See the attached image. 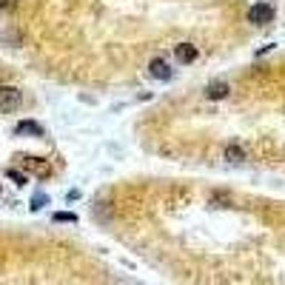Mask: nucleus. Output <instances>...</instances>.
<instances>
[{
  "instance_id": "obj_3",
  "label": "nucleus",
  "mask_w": 285,
  "mask_h": 285,
  "mask_svg": "<svg viewBox=\"0 0 285 285\" xmlns=\"http://www.w3.org/2000/svg\"><path fill=\"white\" fill-rule=\"evenodd\" d=\"M149 72H151V77H157V80H168V77H171V66H168L163 57H154V60L149 63Z\"/></svg>"
},
{
  "instance_id": "obj_2",
  "label": "nucleus",
  "mask_w": 285,
  "mask_h": 285,
  "mask_svg": "<svg viewBox=\"0 0 285 285\" xmlns=\"http://www.w3.org/2000/svg\"><path fill=\"white\" fill-rule=\"evenodd\" d=\"M274 6L271 3H257V6H251L248 9V23H254V26H265V23H271L274 20Z\"/></svg>"
},
{
  "instance_id": "obj_5",
  "label": "nucleus",
  "mask_w": 285,
  "mask_h": 285,
  "mask_svg": "<svg viewBox=\"0 0 285 285\" xmlns=\"http://www.w3.org/2000/svg\"><path fill=\"white\" fill-rule=\"evenodd\" d=\"M205 97H208V100H223V97H228V83H223V80L208 83V88H205Z\"/></svg>"
},
{
  "instance_id": "obj_10",
  "label": "nucleus",
  "mask_w": 285,
  "mask_h": 285,
  "mask_svg": "<svg viewBox=\"0 0 285 285\" xmlns=\"http://www.w3.org/2000/svg\"><path fill=\"white\" fill-rule=\"evenodd\" d=\"M17 6V0H0V12H12Z\"/></svg>"
},
{
  "instance_id": "obj_12",
  "label": "nucleus",
  "mask_w": 285,
  "mask_h": 285,
  "mask_svg": "<svg viewBox=\"0 0 285 285\" xmlns=\"http://www.w3.org/2000/svg\"><path fill=\"white\" fill-rule=\"evenodd\" d=\"M0 194H3V186H0Z\"/></svg>"
},
{
  "instance_id": "obj_4",
  "label": "nucleus",
  "mask_w": 285,
  "mask_h": 285,
  "mask_svg": "<svg viewBox=\"0 0 285 285\" xmlns=\"http://www.w3.org/2000/svg\"><path fill=\"white\" fill-rule=\"evenodd\" d=\"M174 57H177L180 63H191V60H197V46H191V43L174 46Z\"/></svg>"
},
{
  "instance_id": "obj_6",
  "label": "nucleus",
  "mask_w": 285,
  "mask_h": 285,
  "mask_svg": "<svg viewBox=\"0 0 285 285\" xmlns=\"http://www.w3.org/2000/svg\"><path fill=\"white\" fill-rule=\"evenodd\" d=\"M14 131H17V134H34V137H43V129H40L38 123H31V120H26V123H20Z\"/></svg>"
},
{
  "instance_id": "obj_9",
  "label": "nucleus",
  "mask_w": 285,
  "mask_h": 285,
  "mask_svg": "<svg viewBox=\"0 0 285 285\" xmlns=\"http://www.w3.org/2000/svg\"><path fill=\"white\" fill-rule=\"evenodd\" d=\"M6 174H9V177H12V180H14V183H17V186H26V174H20V171H14V168H9V171H6Z\"/></svg>"
},
{
  "instance_id": "obj_1",
  "label": "nucleus",
  "mask_w": 285,
  "mask_h": 285,
  "mask_svg": "<svg viewBox=\"0 0 285 285\" xmlns=\"http://www.w3.org/2000/svg\"><path fill=\"white\" fill-rule=\"evenodd\" d=\"M23 103V94L14 86H0V112H17Z\"/></svg>"
},
{
  "instance_id": "obj_11",
  "label": "nucleus",
  "mask_w": 285,
  "mask_h": 285,
  "mask_svg": "<svg viewBox=\"0 0 285 285\" xmlns=\"http://www.w3.org/2000/svg\"><path fill=\"white\" fill-rule=\"evenodd\" d=\"M57 223H66V220H68V223H75V214H57Z\"/></svg>"
},
{
  "instance_id": "obj_8",
  "label": "nucleus",
  "mask_w": 285,
  "mask_h": 285,
  "mask_svg": "<svg viewBox=\"0 0 285 285\" xmlns=\"http://www.w3.org/2000/svg\"><path fill=\"white\" fill-rule=\"evenodd\" d=\"M225 157H228L231 163H242L245 154H242V149H234V146H231V149H225Z\"/></svg>"
},
{
  "instance_id": "obj_7",
  "label": "nucleus",
  "mask_w": 285,
  "mask_h": 285,
  "mask_svg": "<svg viewBox=\"0 0 285 285\" xmlns=\"http://www.w3.org/2000/svg\"><path fill=\"white\" fill-rule=\"evenodd\" d=\"M26 166L34 168L38 174H46V171H49V166H46V163H38V157H26Z\"/></svg>"
}]
</instances>
